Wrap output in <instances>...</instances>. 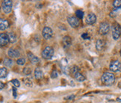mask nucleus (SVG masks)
<instances>
[{
    "label": "nucleus",
    "mask_w": 121,
    "mask_h": 103,
    "mask_svg": "<svg viewBox=\"0 0 121 103\" xmlns=\"http://www.w3.org/2000/svg\"><path fill=\"white\" fill-rule=\"evenodd\" d=\"M101 80H102V82L104 84H106L107 86H111L114 83L115 76L113 73L106 72L103 74L101 77Z\"/></svg>",
    "instance_id": "nucleus-1"
},
{
    "label": "nucleus",
    "mask_w": 121,
    "mask_h": 103,
    "mask_svg": "<svg viewBox=\"0 0 121 103\" xmlns=\"http://www.w3.org/2000/svg\"><path fill=\"white\" fill-rule=\"evenodd\" d=\"M112 37L114 40H117L121 37V26L120 24L115 23L112 26Z\"/></svg>",
    "instance_id": "nucleus-2"
},
{
    "label": "nucleus",
    "mask_w": 121,
    "mask_h": 103,
    "mask_svg": "<svg viewBox=\"0 0 121 103\" xmlns=\"http://www.w3.org/2000/svg\"><path fill=\"white\" fill-rule=\"evenodd\" d=\"M54 49L51 46H47L44 49L43 52H42V56H43V58L48 59H48L52 58V57L54 56Z\"/></svg>",
    "instance_id": "nucleus-3"
},
{
    "label": "nucleus",
    "mask_w": 121,
    "mask_h": 103,
    "mask_svg": "<svg viewBox=\"0 0 121 103\" xmlns=\"http://www.w3.org/2000/svg\"><path fill=\"white\" fill-rule=\"evenodd\" d=\"M13 2L10 0H4L2 2V8L5 14H10L12 10Z\"/></svg>",
    "instance_id": "nucleus-4"
},
{
    "label": "nucleus",
    "mask_w": 121,
    "mask_h": 103,
    "mask_svg": "<svg viewBox=\"0 0 121 103\" xmlns=\"http://www.w3.org/2000/svg\"><path fill=\"white\" fill-rule=\"evenodd\" d=\"M110 30V25L107 22H103L100 23L99 27V32L102 35L107 34Z\"/></svg>",
    "instance_id": "nucleus-5"
},
{
    "label": "nucleus",
    "mask_w": 121,
    "mask_h": 103,
    "mask_svg": "<svg viewBox=\"0 0 121 103\" xmlns=\"http://www.w3.org/2000/svg\"><path fill=\"white\" fill-rule=\"evenodd\" d=\"M109 69L112 72L118 73L121 71V62L119 61H113L109 65Z\"/></svg>",
    "instance_id": "nucleus-6"
},
{
    "label": "nucleus",
    "mask_w": 121,
    "mask_h": 103,
    "mask_svg": "<svg viewBox=\"0 0 121 103\" xmlns=\"http://www.w3.org/2000/svg\"><path fill=\"white\" fill-rule=\"evenodd\" d=\"M42 34L45 40H49L53 36V30L49 27H45L42 31Z\"/></svg>",
    "instance_id": "nucleus-7"
},
{
    "label": "nucleus",
    "mask_w": 121,
    "mask_h": 103,
    "mask_svg": "<svg viewBox=\"0 0 121 103\" xmlns=\"http://www.w3.org/2000/svg\"><path fill=\"white\" fill-rule=\"evenodd\" d=\"M68 23L72 28H77L80 25V20L75 17H69L67 19Z\"/></svg>",
    "instance_id": "nucleus-8"
},
{
    "label": "nucleus",
    "mask_w": 121,
    "mask_h": 103,
    "mask_svg": "<svg viewBox=\"0 0 121 103\" xmlns=\"http://www.w3.org/2000/svg\"><path fill=\"white\" fill-rule=\"evenodd\" d=\"M9 43V38L8 34H0V47H4Z\"/></svg>",
    "instance_id": "nucleus-9"
},
{
    "label": "nucleus",
    "mask_w": 121,
    "mask_h": 103,
    "mask_svg": "<svg viewBox=\"0 0 121 103\" xmlns=\"http://www.w3.org/2000/svg\"><path fill=\"white\" fill-rule=\"evenodd\" d=\"M96 21H97V17H96V15L93 13L88 14L86 18V22L88 25H93L96 23Z\"/></svg>",
    "instance_id": "nucleus-10"
},
{
    "label": "nucleus",
    "mask_w": 121,
    "mask_h": 103,
    "mask_svg": "<svg viewBox=\"0 0 121 103\" xmlns=\"http://www.w3.org/2000/svg\"><path fill=\"white\" fill-rule=\"evenodd\" d=\"M27 55H28V60L30 61V62L31 64H37L39 63L40 60H39V58H37L36 56H35L33 53H31L30 52H28L27 53Z\"/></svg>",
    "instance_id": "nucleus-11"
},
{
    "label": "nucleus",
    "mask_w": 121,
    "mask_h": 103,
    "mask_svg": "<svg viewBox=\"0 0 121 103\" xmlns=\"http://www.w3.org/2000/svg\"><path fill=\"white\" fill-rule=\"evenodd\" d=\"M8 56L10 58H19L20 56V52L19 50L15 49L10 48V49L8 52Z\"/></svg>",
    "instance_id": "nucleus-12"
},
{
    "label": "nucleus",
    "mask_w": 121,
    "mask_h": 103,
    "mask_svg": "<svg viewBox=\"0 0 121 103\" xmlns=\"http://www.w3.org/2000/svg\"><path fill=\"white\" fill-rule=\"evenodd\" d=\"M61 64H62V72L64 73L65 74L68 75V73L70 72V69L68 68V62H67V60L66 59H62V62H61Z\"/></svg>",
    "instance_id": "nucleus-13"
},
{
    "label": "nucleus",
    "mask_w": 121,
    "mask_h": 103,
    "mask_svg": "<svg viewBox=\"0 0 121 103\" xmlns=\"http://www.w3.org/2000/svg\"><path fill=\"white\" fill-rule=\"evenodd\" d=\"M9 25H10L9 22L7 20L2 18L0 19V30L1 31L6 30L7 29H8Z\"/></svg>",
    "instance_id": "nucleus-14"
},
{
    "label": "nucleus",
    "mask_w": 121,
    "mask_h": 103,
    "mask_svg": "<svg viewBox=\"0 0 121 103\" xmlns=\"http://www.w3.org/2000/svg\"><path fill=\"white\" fill-rule=\"evenodd\" d=\"M72 43V40H71V38L69 37V36H65L63 37L62 39V45L65 48H68L69 47Z\"/></svg>",
    "instance_id": "nucleus-15"
},
{
    "label": "nucleus",
    "mask_w": 121,
    "mask_h": 103,
    "mask_svg": "<svg viewBox=\"0 0 121 103\" xmlns=\"http://www.w3.org/2000/svg\"><path fill=\"white\" fill-rule=\"evenodd\" d=\"M106 46V42L103 40H97L96 42V48L98 51H102Z\"/></svg>",
    "instance_id": "nucleus-16"
},
{
    "label": "nucleus",
    "mask_w": 121,
    "mask_h": 103,
    "mask_svg": "<svg viewBox=\"0 0 121 103\" xmlns=\"http://www.w3.org/2000/svg\"><path fill=\"white\" fill-rule=\"evenodd\" d=\"M43 72L40 68H36L35 71H34V76L36 78V79L37 80H40L43 78Z\"/></svg>",
    "instance_id": "nucleus-17"
},
{
    "label": "nucleus",
    "mask_w": 121,
    "mask_h": 103,
    "mask_svg": "<svg viewBox=\"0 0 121 103\" xmlns=\"http://www.w3.org/2000/svg\"><path fill=\"white\" fill-rule=\"evenodd\" d=\"M73 77H74V78L77 81V82H82L86 80V77L80 72L77 73L74 75H73Z\"/></svg>",
    "instance_id": "nucleus-18"
},
{
    "label": "nucleus",
    "mask_w": 121,
    "mask_h": 103,
    "mask_svg": "<svg viewBox=\"0 0 121 103\" xmlns=\"http://www.w3.org/2000/svg\"><path fill=\"white\" fill-rule=\"evenodd\" d=\"M8 75V70L4 67H0V79L4 78Z\"/></svg>",
    "instance_id": "nucleus-19"
},
{
    "label": "nucleus",
    "mask_w": 121,
    "mask_h": 103,
    "mask_svg": "<svg viewBox=\"0 0 121 103\" xmlns=\"http://www.w3.org/2000/svg\"><path fill=\"white\" fill-rule=\"evenodd\" d=\"M8 36L9 38V42L13 43L17 41V35H16L13 32H10V33L8 34Z\"/></svg>",
    "instance_id": "nucleus-20"
},
{
    "label": "nucleus",
    "mask_w": 121,
    "mask_h": 103,
    "mask_svg": "<svg viewBox=\"0 0 121 103\" xmlns=\"http://www.w3.org/2000/svg\"><path fill=\"white\" fill-rule=\"evenodd\" d=\"M3 64H4V66H6L8 67H12V65H13V61L10 58H6L4 59Z\"/></svg>",
    "instance_id": "nucleus-21"
},
{
    "label": "nucleus",
    "mask_w": 121,
    "mask_h": 103,
    "mask_svg": "<svg viewBox=\"0 0 121 103\" xmlns=\"http://www.w3.org/2000/svg\"><path fill=\"white\" fill-rule=\"evenodd\" d=\"M80 72V68H79L77 66H73L71 69H70V73L74 75L77 73Z\"/></svg>",
    "instance_id": "nucleus-22"
},
{
    "label": "nucleus",
    "mask_w": 121,
    "mask_h": 103,
    "mask_svg": "<svg viewBox=\"0 0 121 103\" xmlns=\"http://www.w3.org/2000/svg\"><path fill=\"white\" fill-rule=\"evenodd\" d=\"M113 6L114 8H121V0H114L113 2Z\"/></svg>",
    "instance_id": "nucleus-23"
},
{
    "label": "nucleus",
    "mask_w": 121,
    "mask_h": 103,
    "mask_svg": "<svg viewBox=\"0 0 121 103\" xmlns=\"http://www.w3.org/2000/svg\"><path fill=\"white\" fill-rule=\"evenodd\" d=\"M76 16L77 19H82L84 16V13L81 10H77L76 11Z\"/></svg>",
    "instance_id": "nucleus-24"
},
{
    "label": "nucleus",
    "mask_w": 121,
    "mask_h": 103,
    "mask_svg": "<svg viewBox=\"0 0 121 103\" xmlns=\"http://www.w3.org/2000/svg\"><path fill=\"white\" fill-rule=\"evenodd\" d=\"M31 69L30 67H25L23 69V73L26 75H29L30 74H31Z\"/></svg>",
    "instance_id": "nucleus-25"
},
{
    "label": "nucleus",
    "mask_w": 121,
    "mask_h": 103,
    "mask_svg": "<svg viewBox=\"0 0 121 103\" xmlns=\"http://www.w3.org/2000/svg\"><path fill=\"white\" fill-rule=\"evenodd\" d=\"M11 83L14 85L15 88H19V87H20V82H19V80H17V79H13V80H11Z\"/></svg>",
    "instance_id": "nucleus-26"
},
{
    "label": "nucleus",
    "mask_w": 121,
    "mask_h": 103,
    "mask_svg": "<svg viewBox=\"0 0 121 103\" xmlns=\"http://www.w3.org/2000/svg\"><path fill=\"white\" fill-rule=\"evenodd\" d=\"M17 64L18 65H24L25 64V59L24 58H20L17 61Z\"/></svg>",
    "instance_id": "nucleus-27"
},
{
    "label": "nucleus",
    "mask_w": 121,
    "mask_h": 103,
    "mask_svg": "<svg viewBox=\"0 0 121 103\" xmlns=\"http://www.w3.org/2000/svg\"><path fill=\"white\" fill-rule=\"evenodd\" d=\"M57 76H58V73H57V71L56 69H54L53 71L51 72V77L52 78H57Z\"/></svg>",
    "instance_id": "nucleus-28"
},
{
    "label": "nucleus",
    "mask_w": 121,
    "mask_h": 103,
    "mask_svg": "<svg viewBox=\"0 0 121 103\" xmlns=\"http://www.w3.org/2000/svg\"><path fill=\"white\" fill-rule=\"evenodd\" d=\"M24 82L25 84L28 86V87H32V82H31V80L30 78H26L24 80Z\"/></svg>",
    "instance_id": "nucleus-29"
},
{
    "label": "nucleus",
    "mask_w": 121,
    "mask_h": 103,
    "mask_svg": "<svg viewBox=\"0 0 121 103\" xmlns=\"http://www.w3.org/2000/svg\"><path fill=\"white\" fill-rule=\"evenodd\" d=\"M81 37H82V38H83L84 40H86V39H90V37L88 36V33H83V34L81 35Z\"/></svg>",
    "instance_id": "nucleus-30"
},
{
    "label": "nucleus",
    "mask_w": 121,
    "mask_h": 103,
    "mask_svg": "<svg viewBox=\"0 0 121 103\" xmlns=\"http://www.w3.org/2000/svg\"><path fill=\"white\" fill-rule=\"evenodd\" d=\"M12 90H13V97H14V98H17V89H16L15 87H13Z\"/></svg>",
    "instance_id": "nucleus-31"
},
{
    "label": "nucleus",
    "mask_w": 121,
    "mask_h": 103,
    "mask_svg": "<svg viewBox=\"0 0 121 103\" xmlns=\"http://www.w3.org/2000/svg\"><path fill=\"white\" fill-rule=\"evenodd\" d=\"M74 98H75V96H74V95H71V96H69L65 97V99H66V100H71V99H73Z\"/></svg>",
    "instance_id": "nucleus-32"
},
{
    "label": "nucleus",
    "mask_w": 121,
    "mask_h": 103,
    "mask_svg": "<svg viewBox=\"0 0 121 103\" xmlns=\"http://www.w3.org/2000/svg\"><path fill=\"white\" fill-rule=\"evenodd\" d=\"M4 88V84L2 82H0V90H2Z\"/></svg>",
    "instance_id": "nucleus-33"
},
{
    "label": "nucleus",
    "mask_w": 121,
    "mask_h": 103,
    "mask_svg": "<svg viewBox=\"0 0 121 103\" xmlns=\"http://www.w3.org/2000/svg\"><path fill=\"white\" fill-rule=\"evenodd\" d=\"M117 102H121V97H119V98L117 99Z\"/></svg>",
    "instance_id": "nucleus-34"
},
{
    "label": "nucleus",
    "mask_w": 121,
    "mask_h": 103,
    "mask_svg": "<svg viewBox=\"0 0 121 103\" xmlns=\"http://www.w3.org/2000/svg\"><path fill=\"white\" fill-rule=\"evenodd\" d=\"M120 55H121V49H120Z\"/></svg>",
    "instance_id": "nucleus-35"
},
{
    "label": "nucleus",
    "mask_w": 121,
    "mask_h": 103,
    "mask_svg": "<svg viewBox=\"0 0 121 103\" xmlns=\"http://www.w3.org/2000/svg\"><path fill=\"white\" fill-rule=\"evenodd\" d=\"M16 103H19V102H16Z\"/></svg>",
    "instance_id": "nucleus-36"
},
{
    "label": "nucleus",
    "mask_w": 121,
    "mask_h": 103,
    "mask_svg": "<svg viewBox=\"0 0 121 103\" xmlns=\"http://www.w3.org/2000/svg\"><path fill=\"white\" fill-rule=\"evenodd\" d=\"M0 103H1V102H0Z\"/></svg>",
    "instance_id": "nucleus-37"
}]
</instances>
